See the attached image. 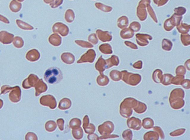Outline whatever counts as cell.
<instances>
[{"label": "cell", "instance_id": "cell-2", "mask_svg": "<svg viewBox=\"0 0 190 140\" xmlns=\"http://www.w3.org/2000/svg\"><path fill=\"white\" fill-rule=\"evenodd\" d=\"M14 35L6 31L0 32V42L4 44H9L12 43Z\"/></svg>", "mask_w": 190, "mask_h": 140}, {"label": "cell", "instance_id": "cell-8", "mask_svg": "<svg viewBox=\"0 0 190 140\" xmlns=\"http://www.w3.org/2000/svg\"><path fill=\"white\" fill-rule=\"evenodd\" d=\"M17 1L20 2H24L25 0H17Z\"/></svg>", "mask_w": 190, "mask_h": 140}, {"label": "cell", "instance_id": "cell-5", "mask_svg": "<svg viewBox=\"0 0 190 140\" xmlns=\"http://www.w3.org/2000/svg\"><path fill=\"white\" fill-rule=\"evenodd\" d=\"M16 23L17 25L19 28L22 29L23 30H31L33 29L32 27L28 24L26 23L25 22L19 19L16 20Z\"/></svg>", "mask_w": 190, "mask_h": 140}, {"label": "cell", "instance_id": "cell-3", "mask_svg": "<svg viewBox=\"0 0 190 140\" xmlns=\"http://www.w3.org/2000/svg\"><path fill=\"white\" fill-rule=\"evenodd\" d=\"M9 8L12 12L14 13L19 12L22 8V5L16 0H12L9 4Z\"/></svg>", "mask_w": 190, "mask_h": 140}, {"label": "cell", "instance_id": "cell-6", "mask_svg": "<svg viewBox=\"0 0 190 140\" xmlns=\"http://www.w3.org/2000/svg\"><path fill=\"white\" fill-rule=\"evenodd\" d=\"M153 122L152 119L147 118L143 120V126L146 129H151L153 126Z\"/></svg>", "mask_w": 190, "mask_h": 140}, {"label": "cell", "instance_id": "cell-4", "mask_svg": "<svg viewBox=\"0 0 190 140\" xmlns=\"http://www.w3.org/2000/svg\"><path fill=\"white\" fill-rule=\"evenodd\" d=\"M13 44L16 48H22L24 45V41L21 37H16L13 40Z\"/></svg>", "mask_w": 190, "mask_h": 140}, {"label": "cell", "instance_id": "cell-1", "mask_svg": "<svg viewBox=\"0 0 190 140\" xmlns=\"http://www.w3.org/2000/svg\"><path fill=\"white\" fill-rule=\"evenodd\" d=\"M44 79L50 84H58L63 79V73L59 68L55 67L47 70L44 74Z\"/></svg>", "mask_w": 190, "mask_h": 140}, {"label": "cell", "instance_id": "cell-7", "mask_svg": "<svg viewBox=\"0 0 190 140\" xmlns=\"http://www.w3.org/2000/svg\"><path fill=\"white\" fill-rule=\"evenodd\" d=\"M0 21L7 24H9L10 23L9 21L8 20L7 18L4 17V16L1 15H0Z\"/></svg>", "mask_w": 190, "mask_h": 140}]
</instances>
